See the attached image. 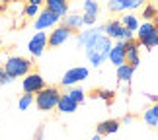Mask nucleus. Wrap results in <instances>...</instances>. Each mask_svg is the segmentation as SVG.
Segmentation results:
<instances>
[{
	"label": "nucleus",
	"instance_id": "23",
	"mask_svg": "<svg viewBox=\"0 0 158 140\" xmlns=\"http://www.w3.org/2000/svg\"><path fill=\"white\" fill-rule=\"evenodd\" d=\"M33 103H35V95L23 94V95H20V99H18V109H20V111H27Z\"/></svg>",
	"mask_w": 158,
	"mask_h": 140
},
{
	"label": "nucleus",
	"instance_id": "28",
	"mask_svg": "<svg viewBox=\"0 0 158 140\" xmlns=\"http://www.w3.org/2000/svg\"><path fill=\"white\" fill-rule=\"evenodd\" d=\"M39 6H35V4H26L23 6V16H27V18H37L39 14Z\"/></svg>",
	"mask_w": 158,
	"mask_h": 140
},
{
	"label": "nucleus",
	"instance_id": "38",
	"mask_svg": "<svg viewBox=\"0 0 158 140\" xmlns=\"http://www.w3.org/2000/svg\"><path fill=\"white\" fill-rule=\"evenodd\" d=\"M90 140H102V136H98V134H96V136H92Z\"/></svg>",
	"mask_w": 158,
	"mask_h": 140
},
{
	"label": "nucleus",
	"instance_id": "37",
	"mask_svg": "<svg viewBox=\"0 0 158 140\" xmlns=\"http://www.w3.org/2000/svg\"><path fill=\"white\" fill-rule=\"evenodd\" d=\"M4 10H6V6H4V4H0V16H2V12H4Z\"/></svg>",
	"mask_w": 158,
	"mask_h": 140
},
{
	"label": "nucleus",
	"instance_id": "16",
	"mask_svg": "<svg viewBox=\"0 0 158 140\" xmlns=\"http://www.w3.org/2000/svg\"><path fill=\"white\" fill-rule=\"evenodd\" d=\"M57 109H59V113H63V115H70V113H74L76 109H78V103L72 99L69 94H60V99L57 103Z\"/></svg>",
	"mask_w": 158,
	"mask_h": 140
},
{
	"label": "nucleus",
	"instance_id": "22",
	"mask_svg": "<svg viewBox=\"0 0 158 140\" xmlns=\"http://www.w3.org/2000/svg\"><path fill=\"white\" fill-rule=\"evenodd\" d=\"M92 97H96V99H102L106 103H111L115 99V92H111V90H94L92 92Z\"/></svg>",
	"mask_w": 158,
	"mask_h": 140
},
{
	"label": "nucleus",
	"instance_id": "34",
	"mask_svg": "<svg viewBox=\"0 0 158 140\" xmlns=\"http://www.w3.org/2000/svg\"><path fill=\"white\" fill-rule=\"evenodd\" d=\"M33 140H43V126H41V129H37V134H35Z\"/></svg>",
	"mask_w": 158,
	"mask_h": 140
},
{
	"label": "nucleus",
	"instance_id": "30",
	"mask_svg": "<svg viewBox=\"0 0 158 140\" xmlns=\"http://www.w3.org/2000/svg\"><path fill=\"white\" fill-rule=\"evenodd\" d=\"M12 82H14V78H10L8 74H6L2 80H0V86H8V84H12Z\"/></svg>",
	"mask_w": 158,
	"mask_h": 140
},
{
	"label": "nucleus",
	"instance_id": "25",
	"mask_svg": "<svg viewBox=\"0 0 158 140\" xmlns=\"http://www.w3.org/2000/svg\"><path fill=\"white\" fill-rule=\"evenodd\" d=\"M107 10L111 12V14H121V12H125V0H109Z\"/></svg>",
	"mask_w": 158,
	"mask_h": 140
},
{
	"label": "nucleus",
	"instance_id": "35",
	"mask_svg": "<svg viewBox=\"0 0 158 140\" xmlns=\"http://www.w3.org/2000/svg\"><path fill=\"white\" fill-rule=\"evenodd\" d=\"M144 95H147V97H148L150 101H154V103H158V95H154V94H144Z\"/></svg>",
	"mask_w": 158,
	"mask_h": 140
},
{
	"label": "nucleus",
	"instance_id": "27",
	"mask_svg": "<svg viewBox=\"0 0 158 140\" xmlns=\"http://www.w3.org/2000/svg\"><path fill=\"white\" fill-rule=\"evenodd\" d=\"M147 4V0H125V12H135Z\"/></svg>",
	"mask_w": 158,
	"mask_h": 140
},
{
	"label": "nucleus",
	"instance_id": "7",
	"mask_svg": "<svg viewBox=\"0 0 158 140\" xmlns=\"http://www.w3.org/2000/svg\"><path fill=\"white\" fill-rule=\"evenodd\" d=\"M72 33H74V31H70V29L66 26H63V23H60V26H55L51 29V33H47V45L53 47V49H57L60 45H64L66 41L72 37Z\"/></svg>",
	"mask_w": 158,
	"mask_h": 140
},
{
	"label": "nucleus",
	"instance_id": "8",
	"mask_svg": "<svg viewBox=\"0 0 158 140\" xmlns=\"http://www.w3.org/2000/svg\"><path fill=\"white\" fill-rule=\"evenodd\" d=\"M45 88V78L39 74V72H29L27 76H23V80H22V90H23V94H39L41 90Z\"/></svg>",
	"mask_w": 158,
	"mask_h": 140
},
{
	"label": "nucleus",
	"instance_id": "21",
	"mask_svg": "<svg viewBox=\"0 0 158 140\" xmlns=\"http://www.w3.org/2000/svg\"><path fill=\"white\" fill-rule=\"evenodd\" d=\"M82 14H90V16H96L98 18L100 14V4L98 0H82Z\"/></svg>",
	"mask_w": 158,
	"mask_h": 140
},
{
	"label": "nucleus",
	"instance_id": "14",
	"mask_svg": "<svg viewBox=\"0 0 158 140\" xmlns=\"http://www.w3.org/2000/svg\"><path fill=\"white\" fill-rule=\"evenodd\" d=\"M121 129V121L117 119H107V121H102L96 126V134L98 136H107V134H115Z\"/></svg>",
	"mask_w": 158,
	"mask_h": 140
},
{
	"label": "nucleus",
	"instance_id": "39",
	"mask_svg": "<svg viewBox=\"0 0 158 140\" xmlns=\"http://www.w3.org/2000/svg\"><path fill=\"white\" fill-rule=\"evenodd\" d=\"M4 4H10V2H16V0H2Z\"/></svg>",
	"mask_w": 158,
	"mask_h": 140
},
{
	"label": "nucleus",
	"instance_id": "6",
	"mask_svg": "<svg viewBox=\"0 0 158 140\" xmlns=\"http://www.w3.org/2000/svg\"><path fill=\"white\" fill-rule=\"evenodd\" d=\"M88 76H90V70L86 68V66H72V68H69L63 74V78H60V86L74 88L76 84L88 80Z\"/></svg>",
	"mask_w": 158,
	"mask_h": 140
},
{
	"label": "nucleus",
	"instance_id": "18",
	"mask_svg": "<svg viewBox=\"0 0 158 140\" xmlns=\"http://www.w3.org/2000/svg\"><path fill=\"white\" fill-rule=\"evenodd\" d=\"M135 70H137V68H133L131 64H121V66H117V70H115L117 82H119V84H131Z\"/></svg>",
	"mask_w": 158,
	"mask_h": 140
},
{
	"label": "nucleus",
	"instance_id": "11",
	"mask_svg": "<svg viewBox=\"0 0 158 140\" xmlns=\"http://www.w3.org/2000/svg\"><path fill=\"white\" fill-rule=\"evenodd\" d=\"M104 33V27L102 26H92V27H86V29H82L80 33L76 35V47H80V49H84L90 41H94L98 35H102Z\"/></svg>",
	"mask_w": 158,
	"mask_h": 140
},
{
	"label": "nucleus",
	"instance_id": "2",
	"mask_svg": "<svg viewBox=\"0 0 158 140\" xmlns=\"http://www.w3.org/2000/svg\"><path fill=\"white\" fill-rule=\"evenodd\" d=\"M33 68V62L26 57H18V54H14V57H8L4 62V72L8 74L10 78H23L27 76L29 72H31Z\"/></svg>",
	"mask_w": 158,
	"mask_h": 140
},
{
	"label": "nucleus",
	"instance_id": "31",
	"mask_svg": "<svg viewBox=\"0 0 158 140\" xmlns=\"http://www.w3.org/2000/svg\"><path fill=\"white\" fill-rule=\"evenodd\" d=\"M148 109H150V113H152V115H154V117L158 119V103H152V105H150Z\"/></svg>",
	"mask_w": 158,
	"mask_h": 140
},
{
	"label": "nucleus",
	"instance_id": "4",
	"mask_svg": "<svg viewBox=\"0 0 158 140\" xmlns=\"http://www.w3.org/2000/svg\"><path fill=\"white\" fill-rule=\"evenodd\" d=\"M60 99V92L55 86H45L39 94H35V105L39 111H53L57 109V103Z\"/></svg>",
	"mask_w": 158,
	"mask_h": 140
},
{
	"label": "nucleus",
	"instance_id": "13",
	"mask_svg": "<svg viewBox=\"0 0 158 140\" xmlns=\"http://www.w3.org/2000/svg\"><path fill=\"white\" fill-rule=\"evenodd\" d=\"M107 60L115 66V68L121 66V64H125V43L123 41H115L111 45V51H109Z\"/></svg>",
	"mask_w": 158,
	"mask_h": 140
},
{
	"label": "nucleus",
	"instance_id": "15",
	"mask_svg": "<svg viewBox=\"0 0 158 140\" xmlns=\"http://www.w3.org/2000/svg\"><path fill=\"white\" fill-rule=\"evenodd\" d=\"M45 8L57 14L60 20L69 14V0H45Z\"/></svg>",
	"mask_w": 158,
	"mask_h": 140
},
{
	"label": "nucleus",
	"instance_id": "33",
	"mask_svg": "<svg viewBox=\"0 0 158 140\" xmlns=\"http://www.w3.org/2000/svg\"><path fill=\"white\" fill-rule=\"evenodd\" d=\"M26 4H35L41 8V4H45V0H26Z\"/></svg>",
	"mask_w": 158,
	"mask_h": 140
},
{
	"label": "nucleus",
	"instance_id": "40",
	"mask_svg": "<svg viewBox=\"0 0 158 140\" xmlns=\"http://www.w3.org/2000/svg\"><path fill=\"white\" fill-rule=\"evenodd\" d=\"M98 2H106V0H98Z\"/></svg>",
	"mask_w": 158,
	"mask_h": 140
},
{
	"label": "nucleus",
	"instance_id": "20",
	"mask_svg": "<svg viewBox=\"0 0 158 140\" xmlns=\"http://www.w3.org/2000/svg\"><path fill=\"white\" fill-rule=\"evenodd\" d=\"M156 16H158V8H156L154 4L147 2V4L143 6V14H141V18H143L144 22H156V20H158Z\"/></svg>",
	"mask_w": 158,
	"mask_h": 140
},
{
	"label": "nucleus",
	"instance_id": "9",
	"mask_svg": "<svg viewBox=\"0 0 158 140\" xmlns=\"http://www.w3.org/2000/svg\"><path fill=\"white\" fill-rule=\"evenodd\" d=\"M59 22H60V18H59L57 14H53L51 10L43 8V10L37 14V18H35L33 27L37 29V31H45V29H53L55 26H59Z\"/></svg>",
	"mask_w": 158,
	"mask_h": 140
},
{
	"label": "nucleus",
	"instance_id": "17",
	"mask_svg": "<svg viewBox=\"0 0 158 140\" xmlns=\"http://www.w3.org/2000/svg\"><path fill=\"white\" fill-rule=\"evenodd\" d=\"M63 26H66L70 29V31H80V29L84 27V23H82V14H76V12H72V14H66L63 18Z\"/></svg>",
	"mask_w": 158,
	"mask_h": 140
},
{
	"label": "nucleus",
	"instance_id": "5",
	"mask_svg": "<svg viewBox=\"0 0 158 140\" xmlns=\"http://www.w3.org/2000/svg\"><path fill=\"white\" fill-rule=\"evenodd\" d=\"M102 27H104V35H107L111 41H123V43H129V41L135 39V33L129 31V29H125L123 23H121L119 20H109Z\"/></svg>",
	"mask_w": 158,
	"mask_h": 140
},
{
	"label": "nucleus",
	"instance_id": "32",
	"mask_svg": "<svg viewBox=\"0 0 158 140\" xmlns=\"http://www.w3.org/2000/svg\"><path fill=\"white\" fill-rule=\"evenodd\" d=\"M129 123H133V115H125V117L121 119V125H129Z\"/></svg>",
	"mask_w": 158,
	"mask_h": 140
},
{
	"label": "nucleus",
	"instance_id": "36",
	"mask_svg": "<svg viewBox=\"0 0 158 140\" xmlns=\"http://www.w3.org/2000/svg\"><path fill=\"white\" fill-rule=\"evenodd\" d=\"M4 76H6V72H4V66H0V80H2Z\"/></svg>",
	"mask_w": 158,
	"mask_h": 140
},
{
	"label": "nucleus",
	"instance_id": "29",
	"mask_svg": "<svg viewBox=\"0 0 158 140\" xmlns=\"http://www.w3.org/2000/svg\"><path fill=\"white\" fill-rule=\"evenodd\" d=\"M96 20H98L96 16H90V14H82V23H84L86 27H92V26H96Z\"/></svg>",
	"mask_w": 158,
	"mask_h": 140
},
{
	"label": "nucleus",
	"instance_id": "12",
	"mask_svg": "<svg viewBox=\"0 0 158 140\" xmlns=\"http://www.w3.org/2000/svg\"><path fill=\"white\" fill-rule=\"evenodd\" d=\"M125 64H131L133 68L141 64V45L135 39L125 43Z\"/></svg>",
	"mask_w": 158,
	"mask_h": 140
},
{
	"label": "nucleus",
	"instance_id": "19",
	"mask_svg": "<svg viewBox=\"0 0 158 140\" xmlns=\"http://www.w3.org/2000/svg\"><path fill=\"white\" fill-rule=\"evenodd\" d=\"M119 22L123 23L125 29H129V31H133V33H135L137 29H139V26H141V20H139L133 12H125V14L119 18Z\"/></svg>",
	"mask_w": 158,
	"mask_h": 140
},
{
	"label": "nucleus",
	"instance_id": "24",
	"mask_svg": "<svg viewBox=\"0 0 158 140\" xmlns=\"http://www.w3.org/2000/svg\"><path fill=\"white\" fill-rule=\"evenodd\" d=\"M66 94H69V95L72 97V99H74V101L78 103V105H80V103H82L84 99H86V92H84L82 88H76V86H74V88H70Z\"/></svg>",
	"mask_w": 158,
	"mask_h": 140
},
{
	"label": "nucleus",
	"instance_id": "3",
	"mask_svg": "<svg viewBox=\"0 0 158 140\" xmlns=\"http://www.w3.org/2000/svg\"><path fill=\"white\" fill-rule=\"evenodd\" d=\"M137 43L144 49L158 47V22H143L137 29Z\"/></svg>",
	"mask_w": 158,
	"mask_h": 140
},
{
	"label": "nucleus",
	"instance_id": "10",
	"mask_svg": "<svg viewBox=\"0 0 158 140\" xmlns=\"http://www.w3.org/2000/svg\"><path fill=\"white\" fill-rule=\"evenodd\" d=\"M49 47L47 45V33L45 31H37V33H33L31 35V39L27 41V51L31 57H41V54L45 53V49Z\"/></svg>",
	"mask_w": 158,
	"mask_h": 140
},
{
	"label": "nucleus",
	"instance_id": "26",
	"mask_svg": "<svg viewBox=\"0 0 158 140\" xmlns=\"http://www.w3.org/2000/svg\"><path fill=\"white\" fill-rule=\"evenodd\" d=\"M143 121L150 126V129H158V119L154 117L152 113H150V109H144V113H143Z\"/></svg>",
	"mask_w": 158,
	"mask_h": 140
},
{
	"label": "nucleus",
	"instance_id": "1",
	"mask_svg": "<svg viewBox=\"0 0 158 140\" xmlns=\"http://www.w3.org/2000/svg\"><path fill=\"white\" fill-rule=\"evenodd\" d=\"M111 45L113 41L107 37V35H98L94 41H90V43L84 47V53H86V58L88 62L94 66V68H100L102 64L107 60L109 57V51H111Z\"/></svg>",
	"mask_w": 158,
	"mask_h": 140
}]
</instances>
